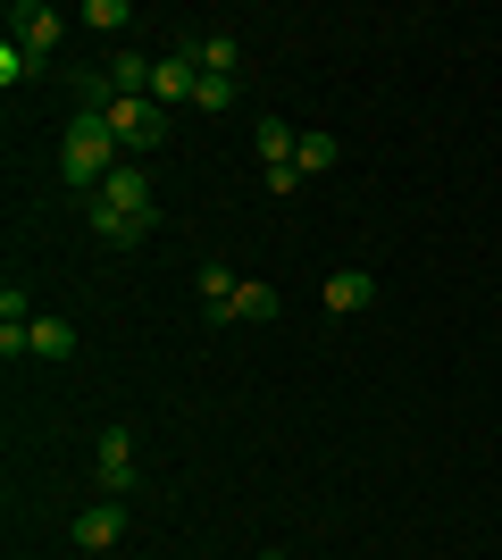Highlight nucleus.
<instances>
[{
  "label": "nucleus",
  "mask_w": 502,
  "mask_h": 560,
  "mask_svg": "<svg viewBox=\"0 0 502 560\" xmlns=\"http://www.w3.org/2000/svg\"><path fill=\"white\" fill-rule=\"evenodd\" d=\"M118 151H126V142L109 135V117H101V109H75V117H68V160H59V176H68V185L93 201V192L126 167Z\"/></svg>",
  "instance_id": "nucleus-1"
},
{
  "label": "nucleus",
  "mask_w": 502,
  "mask_h": 560,
  "mask_svg": "<svg viewBox=\"0 0 502 560\" xmlns=\"http://www.w3.org/2000/svg\"><path fill=\"white\" fill-rule=\"evenodd\" d=\"M101 117H109V135H118L126 151H160V142H167V109H160L151 93H143V101H135V93H118Z\"/></svg>",
  "instance_id": "nucleus-2"
},
{
  "label": "nucleus",
  "mask_w": 502,
  "mask_h": 560,
  "mask_svg": "<svg viewBox=\"0 0 502 560\" xmlns=\"http://www.w3.org/2000/svg\"><path fill=\"white\" fill-rule=\"evenodd\" d=\"M93 486L109 493V502H126V493H135V427H101V444H93Z\"/></svg>",
  "instance_id": "nucleus-3"
},
{
  "label": "nucleus",
  "mask_w": 502,
  "mask_h": 560,
  "mask_svg": "<svg viewBox=\"0 0 502 560\" xmlns=\"http://www.w3.org/2000/svg\"><path fill=\"white\" fill-rule=\"evenodd\" d=\"M93 201H101V210H118V218H135V226H160V210H151V176H143V167H135V160H126L118 167V176H109V185H101L93 192Z\"/></svg>",
  "instance_id": "nucleus-4"
},
{
  "label": "nucleus",
  "mask_w": 502,
  "mask_h": 560,
  "mask_svg": "<svg viewBox=\"0 0 502 560\" xmlns=\"http://www.w3.org/2000/svg\"><path fill=\"white\" fill-rule=\"evenodd\" d=\"M59 34H68V18H59L50 0H9V43H25L34 59H43V50L59 43Z\"/></svg>",
  "instance_id": "nucleus-5"
},
{
  "label": "nucleus",
  "mask_w": 502,
  "mask_h": 560,
  "mask_svg": "<svg viewBox=\"0 0 502 560\" xmlns=\"http://www.w3.org/2000/svg\"><path fill=\"white\" fill-rule=\"evenodd\" d=\"M126 544V502H84L75 511V552H118Z\"/></svg>",
  "instance_id": "nucleus-6"
},
{
  "label": "nucleus",
  "mask_w": 502,
  "mask_h": 560,
  "mask_svg": "<svg viewBox=\"0 0 502 560\" xmlns=\"http://www.w3.org/2000/svg\"><path fill=\"white\" fill-rule=\"evenodd\" d=\"M318 302H327L335 318H360V310L377 302V277H369V268H335V277L318 284Z\"/></svg>",
  "instance_id": "nucleus-7"
},
{
  "label": "nucleus",
  "mask_w": 502,
  "mask_h": 560,
  "mask_svg": "<svg viewBox=\"0 0 502 560\" xmlns=\"http://www.w3.org/2000/svg\"><path fill=\"white\" fill-rule=\"evenodd\" d=\"M201 93V68H192V50H167V59H151V101H192Z\"/></svg>",
  "instance_id": "nucleus-8"
},
{
  "label": "nucleus",
  "mask_w": 502,
  "mask_h": 560,
  "mask_svg": "<svg viewBox=\"0 0 502 560\" xmlns=\"http://www.w3.org/2000/svg\"><path fill=\"white\" fill-rule=\"evenodd\" d=\"M201 310H210L218 327L243 318V277H235V268H201Z\"/></svg>",
  "instance_id": "nucleus-9"
},
{
  "label": "nucleus",
  "mask_w": 502,
  "mask_h": 560,
  "mask_svg": "<svg viewBox=\"0 0 502 560\" xmlns=\"http://www.w3.org/2000/svg\"><path fill=\"white\" fill-rule=\"evenodd\" d=\"M176 50H192V68H201V75H235V59H243L235 34H185Z\"/></svg>",
  "instance_id": "nucleus-10"
},
{
  "label": "nucleus",
  "mask_w": 502,
  "mask_h": 560,
  "mask_svg": "<svg viewBox=\"0 0 502 560\" xmlns=\"http://www.w3.org/2000/svg\"><path fill=\"white\" fill-rule=\"evenodd\" d=\"M252 142H260V167H285V160H302V135H293L285 117H260V126H252Z\"/></svg>",
  "instance_id": "nucleus-11"
},
{
  "label": "nucleus",
  "mask_w": 502,
  "mask_h": 560,
  "mask_svg": "<svg viewBox=\"0 0 502 560\" xmlns=\"http://www.w3.org/2000/svg\"><path fill=\"white\" fill-rule=\"evenodd\" d=\"M25 343H34V360H68V351H75V327H68V318H34V327H25Z\"/></svg>",
  "instance_id": "nucleus-12"
},
{
  "label": "nucleus",
  "mask_w": 502,
  "mask_h": 560,
  "mask_svg": "<svg viewBox=\"0 0 502 560\" xmlns=\"http://www.w3.org/2000/svg\"><path fill=\"white\" fill-rule=\"evenodd\" d=\"M126 25H135L126 0H84V34H126Z\"/></svg>",
  "instance_id": "nucleus-13"
},
{
  "label": "nucleus",
  "mask_w": 502,
  "mask_h": 560,
  "mask_svg": "<svg viewBox=\"0 0 502 560\" xmlns=\"http://www.w3.org/2000/svg\"><path fill=\"white\" fill-rule=\"evenodd\" d=\"M109 84L143 101V93H151V59H135V50H118V59H109Z\"/></svg>",
  "instance_id": "nucleus-14"
},
{
  "label": "nucleus",
  "mask_w": 502,
  "mask_h": 560,
  "mask_svg": "<svg viewBox=\"0 0 502 560\" xmlns=\"http://www.w3.org/2000/svg\"><path fill=\"white\" fill-rule=\"evenodd\" d=\"M84 226H93L101 243H135V234H143V226H135V218H118V210H101V201H84Z\"/></svg>",
  "instance_id": "nucleus-15"
},
{
  "label": "nucleus",
  "mask_w": 502,
  "mask_h": 560,
  "mask_svg": "<svg viewBox=\"0 0 502 560\" xmlns=\"http://www.w3.org/2000/svg\"><path fill=\"white\" fill-rule=\"evenodd\" d=\"M25 75H43V59H34V50H25V43H0V84L17 93Z\"/></svg>",
  "instance_id": "nucleus-16"
},
{
  "label": "nucleus",
  "mask_w": 502,
  "mask_h": 560,
  "mask_svg": "<svg viewBox=\"0 0 502 560\" xmlns=\"http://www.w3.org/2000/svg\"><path fill=\"white\" fill-rule=\"evenodd\" d=\"M335 160H343V142H335V135H302V176H327Z\"/></svg>",
  "instance_id": "nucleus-17"
},
{
  "label": "nucleus",
  "mask_w": 502,
  "mask_h": 560,
  "mask_svg": "<svg viewBox=\"0 0 502 560\" xmlns=\"http://www.w3.org/2000/svg\"><path fill=\"white\" fill-rule=\"evenodd\" d=\"M277 310H285V293H277V284L243 277V318H277Z\"/></svg>",
  "instance_id": "nucleus-18"
},
{
  "label": "nucleus",
  "mask_w": 502,
  "mask_h": 560,
  "mask_svg": "<svg viewBox=\"0 0 502 560\" xmlns=\"http://www.w3.org/2000/svg\"><path fill=\"white\" fill-rule=\"evenodd\" d=\"M192 109H235V75H201V93H192Z\"/></svg>",
  "instance_id": "nucleus-19"
},
{
  "label": "nucleus",
  "mask_w": 502,
  "mask_h": 560,
  "mask_svg": "<svg viewBox=\"0 0 502 560\" xmlns=\"http://www.w3.org/2000/svg\"><path fill=\"white\" fill-rule=\"evenodd\" d=\"M260 185L285 201V192H302V160H285V167H260Z\"/></svg>",
  "instance_id": "nucleus-20"
},
{
  "label": "nucleus",
  "mask_w": 502,
  "mask_h": 560,
  "mask_svg": "<svg viewBox=\"0 0 502 560\" xmlns=\"http://www.w3.org/2000/svg\"><path fill=\"white\" fill-rule=\"evenodd\" d=\"M0 327H34L25 318V284H0Z\"/></svg>",
  "instance_id": "nucleus-21"
},
{
  "label": "nucleus",
  "mask_w": 502,
  "mask_h": 560,
  "mask_svg": "<svg viewBox=\"0 0 502 560\" xmlns=\"http://www.w3.org/2000/svg\"><path fill=\"white\" fill-rule=\"evenodd\" d=\"M260 560H285V552H260Z\"/></svg>",
  "instance_id": "nucleus-22"
},
{
  "label": "nucleus",
  "mask_w": 502,
  "mask_h": 560,
  "mask_svg": "<svg viewBox=\"0 0 502 560\" xmlns=\"http://www.w3.org/2000/svg\"><path fill=\"white\" fill-rule=\"evenodd\" d=\"M84 560H101V552H84Z\"/></svg>",
  "instance_id": "nucleus-23"
}]
</instances>
